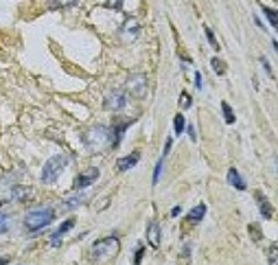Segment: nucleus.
<instances>
[{
  "label": "nucleus",
  "instance_id": "1",
  "mask_svg": "<svg viewBox=\"0 0 278 265\" xmlns=\"http://www.w3.org/2000/svg\"><path fill=\"white\" fill-rule=\"evenodd\" d=\"M83 145L90 154H101L107 147H112V127L107 125H92L83 134Z\"/></svg>",
  "mask_w": 278,
  "mask_h": 265
},
{
  "label": "nucleus",
  "instance_id": "2",
  "mask_svg": "<svg viewBox=\"0 0 278 265\" xmlns=\"http://www.w3.org/2000/svg\"><path fill=\"white\" fill-rule=\"evenodd\" d=\"M55 219V211L51 206H40V208H33L25 215V228L29 233H37V230L46 228L51 221Z\"/></svg>",
  "mask_w": 278,
  "mask_h": 265
},
{
  "label": "nucleus",
  "instance_id": "3",
  "mask_svg": "<svg viewBox=\"0 0 278 265\" xmlns=\"http://www.w3.org/2000/svg\"><path fill=\"white\" fill-rule=\"evenodd\" d=\"M119 248H121V241L116 235H110L105 239H99L97 243L92 245V252L90 257L94 261H107V259H114L119 254Z\"/></svg>",
  "mask_w": 278,
  "mask_h": 265
},
{
  "label": "nucleus",
  "instance_id": "4",
  "mask_svg": "<svg viewBox=\"0 0 278 265\" xmlns=\"http://www.w3.org/2000/svg\"><path fill=\"white\" fill-rule=\"evenodd\" d=\"M68 156H53V158L46 160V164L42 167V182L44 184H51L55 182L59 176H62V171L66 167H68Z\"/></svg>",
  "mask_w": 278,
  "mask_h": 265
},
{
  "label": "nucleus",
  "instance_id": "5",
  "mask_svg": "<svg viewBox=\"0 0 278 265\" xmlns=\"http://www.w3.org/2000/svg\"><path fill=\"white\" fill-rule=\"evenodd\" d=\"M125 92H129L131 97H145L147 94V77L143 73H131L125 81Z\"/></svg>",
  "mask_w": 278,
  "mask_h": 265
},
{
  "label": "nucleus",
  "instance_id": "6",
  "mask_svg": "<svg viewBox=\"0 0 278 265\" xmlns=\"http://www.w3.org/2000/svg\"><path fill=\"white\" fill-rule=\"evenodd\" d=\"M119 35L123 42H134L136 37L140 35V22L136 20V18H125V22L121 25Z\"/></svg>",
  "mask_w": 278,
  "mask_h": 265
},
{
  "label": "nucleus",
  "instance_id": "7",
  "mask_svg": "<svg viewBox=\"0 0 278 265\" xmlns=\"http://www.w3.org/2000/svg\"><path fill=\"white\" fill-rule=\"evenodd\" d=\"M127 106V92L125 90H112L110 94L105 97V107L112 112H119Z\"/></svg>",
  "mask_w": 278,
  "mask_h": 265
},
{
  "label": "nucleus",
  "instance_id": "8",
  "mask_svg": "<svg viewBox=\"0 0 278 265\" xmlns=\"http://www.w3.org/2000/svg\"><path fill=\"white\" fill-rule=\"evenodd\" d=\"M97 178H99V169L97 167H90L88 171H83L81 176L75 180V188H88L90 184L97 182Z\"/></svg>",
  "mask_w": 278,
  "mask_h": 265
},
{
  "label": "nucleus",
  "instance_id": "9",
  "mask_svg": "<svg viewBox=\"0 0 278 265\" xmlns=\"http://www.w3.org/2000/svg\"><path fill=\"white\" fill-rule=\"evenodd\" d=\"M73 226H75V219H66L64 224L59 226V228L55 230L53 235H51V245H53V248H59V245H62V237L68 233V230L73 228Z\"/></svg>",
  "mask_w": 278,
  "mask_h": 265
},
{
  "label": "nucleus",
  "instance_id": "10",
  "mask_svg": "<svg viewBox=\"0 0 278 265\" xmlns=\"http://www.w3.org/2000/svg\"><path fill=\"white\" fill-rule=\"evenodd\" d=\"M13 180L11 178H2L0 180V202H9V200H13Z\"/></svg>",
  "mask_w": 278,
  "mask_h": 265
},
{
  "label": "nucleus",
  "instance_id": "11",
  "mask_svg": "<svg viewBox=\"0 0 278 265\" xmlns=\"http://www.w3.org/2000/svg\"><path fill=\"white\" fill-rule=\"evenodd\" d=\"M138 160H140V151H131L129 156H125V158L119 160V164H116V167H119V171H129L131 167H136V164H138Z\"/></svg>",
  "mask_w": 278,
  "mask_h": 265
},
{
  "label": "nucleus",
  "instance_id": "12",
  "mask_svg": "<svg viewBox=\"0 0 278 265\" xmlns=\"http://www.w3.org/2000/svg\"><path fill=\"white\" fill-rule=\"evenodd\" d=\"M147 241L152 248H160V224L158 221H152L147 226Z\"/></svg>",
  "mask_w": 278,
  "mask_h": 265
},
{
  "label": "nucleus",
  "instance_id": "13",
  "mask_svg": "<svg viewBox=\"0 0 278 265\" xmlns=\"http://www.w3.org/2000/svg\"><path fill=\"white\" fill-rule=\"evenodd\" d=\"M31 195H33V188L31 186H20V184H16V186H13V200H16V202H26Z\"/></svg>",
  "mask_w": 278,
  "mask_h": 265
},
{
  "label": "nucleus",
  "instance_id": "14",
  "mask_svg": "<svg viewBox=\"0 0 278 265\" xmlns=\"http://www.w3.org/2000/svg\"><path fill=\"white\" fill-rule=\"evenodd\" d=\"M256 204L261 208L263 217H265V219H272V204L267 202V197L263 195V193H256Z\"/></svg>",
  "mask_w": 278,
  "mask_h": 265
},
{
  "label": "nucleus",
  "instance_id": "15",
  "mask_svg": "<svg viewBox=\"0 0 278 265\" xmlns=\"http://www.w3.org/2000/svg\"><path fill=\"white\" fill-rule=\"evenodd\" d=\"M228 182L232 184L237 191H246V182H243V178L239 176L237 169H230V171H228Z\"/></svg>",
  "mask_w": 278,
  "mask_h": 265
},
{
  "label": "nucleus",
  "instance_id": "16",
  "mask_svg": "<svg viewBox=\"0 0 278 265\" xmlns=\"http://www.w3.org/2000/svg\"><path fill=\"white\" fill-rule=\"evenodd\" d=\"M206 215V204H197L193 208L191 212H188V221H193V224H197V221H202Z\"/></svg>",
  "mask_w": 278,
  "mask_h": 265
},
{
  "label": "nucleus",
  "instance_id": "17",
  "mask_svg": "<svg viewBox=\"0 0 278 265\" xmlns=\"http://www.w3.org/2000/svg\"><path fill=\"white\" fill-rule=\"evenodd\" d=\"M221 112H224V118H226V123L228 125H232L234 121H237V116H234V112H232V107H230V103H221Z\"/></svg>",
  "mask_w": 278,
  "mask_h": 265
},
{
  "label": "nucleus",
  "instance_id": "18",
  "mask_svg": "<svg viewBox=\"0 0 278 265\" xmlns=\"http://www.w3.org/2000/svg\"><path fill=\"white\" fill-rule=\"evenodd\" d=\"M184 127H186L184 116H182V114H176V118H173V130H176V134L180 136L182 132H184Z\"/></svg>",
  "mask_w": 278,
  "mask_h": 265
},
{
  "label": "nucleus",
  "instance_id": "19",
  "mask_svg": "<svg viewBox=\"0 0 278 265\" xmlns=\"http://www.w3.org/2000/svg\"><path fill=\"white\" fill-rule=\"evenodd\" d=\"M210 66L215 68L217 75H224V73H226V64H224V61H221L219 57H213V59H210Z\"/></svg>",
  "mask_w": 278,
  "mask_h": 265
},
{
  "label": "nucleus",
  "instance_id": "20",
  "mask_svg": "<svg viewBox=\"0 0 278 265\" xmlns=\"http://www.w3.org/2000/svg\"><path fill=\"white\" fill-rule=\"evenodd\" d=\"M73 4H77V0H51V7H55V9L73 7Z\"/></svg>",
  "mask_w": 278,
  "mask_h": 265
},
{
  "label": "nucleus",
  "instance_id": "21",
  "mask_svg": "<svg viewBox=\"0 0 278 265\" xmlns=\"http://www.w3.org/2000/svg\"><path fill=\"white\" fill-rule=\"evenodd\" d=\"M263 13L267 16V20H270V25L272 26H276L278 25V16H276V11L274 9H270V7H263Z\"/></svg>",
  "mask_w": 278,
  "mask_h": 265
},
{
  "label": "nucleus",
  "instance_id": "22",
  "mask_svg": "<svg viewBox=\"0 0 278 265\" xmlns=\"http://www.w3.org/2000/svg\"><path fill=\"white\" fill-rule=\"evenodd\" d=\"M191 103H193L191 94H188V92H182V94H180V107H182V110H188V107H191Z\"/></svg>",
  "mask_w": 278,
  "mask_h": 265
},
{
  "label": "nucleus",
  "instance_id": "23",
  "mask_svg": "<svg viewBox=\"0 0 278 265\" xmlns=\"http://www.w3.org/2000/svg\"><path fill=\"white\" fill-rule=\"evenodd\" d=\"M83 202V195H75V197H68V200L64 202V206L66 208H75V206H79Z\"/></svg>",
  "mask_w": 278,
  "mask_h": 265
},
{
  "label": "nucleus",
  "instance_id": "24",
  "mask_svg": "<svg viewBox=\"0 0 278 265\" xmlns=\"http://www.w3.org/2000/svg\"><path fill=\"white\" fill-rule=\"evenodd\" d=\"M7 230H9V215L0 212V233H7Z\"/></svg>",
  "mask_w": 278,
  "mask_h": 265
},
{
  "label": "nucleus",
  "instance_id": "25",
  "mask_svg": "<svg viewBox=\"0 0 278 265\" xmlns=\"http://www.w3.org/2000/svg\"><path fill=\"white\" fill-rule=\"evenodd\" d=\"M160 173H162V160H158V164H155V169H153V180H152V184H153V186H155V184H158Z\"/></svg>",
  "mask_w": 278,
  "mask_h": 265
},
{
  "label": "nucleus",
  "instance_id": "26",
  "mask_svg": "<svg viewBox=\"0 0 278 265\" xmlns=\"http://www.w3.org/2000/svg\"><path fill=\"white\" fill-rule=\"evenodd\" d=\"M204 31H206V37H208V42H210V46H213V49H215V51H219V44H217V40H215V33H213V31H210V29H208V26H206V29H204Z\"/></svg>",
  "mask_w": 278,
  "mask_h": 265
},
{
  "label": "nucleus",
  "instance_id": "27",
  "mask_svg": "<svg viewBox=\"0 0 278 265\" xmlns=\"http://www.w3.org/2000/svg\"><path fill=\"white\" fill-rule=\"evenodd\" d=\"M143 254H145V248H143V245H138V250H136V254H134V263H140Z\"/></svg>",
  "mask_w": 278,
  "mask_h": 265
},
{
  "label": "nucleus",
  "instance_id": "28",
  "mask_svg": "<svg viewBox=\"0 0 278 265\" xmlns=\"http://www.w3.org/2000/svg\"><path fill=\"white\" fill-rule=\"evenodd\" d=\"M107 4L114 9H121V7H125V0H107Z\"/></svg>",
  "mask_w": 278,
  "mask_h": 265
},
{
  "label": "nucleus",
  "instance_id": "29",
  "mask_svg": "<svg viewBox=\"0 0 278 265\" xmlns=\"http://www.w3.org/2000/svg\"><path fill=\"white\" fill-rule=\"evenodd\" d=\"M261 64H263V68H265V73L272 77V75H274V73H272V66H270V61H267L265 57H261Z\"/></svg>",
  "mask_w": 278,
  "mask_h": 265
},
{
  "label": "nucleus",
  "instance_id": "30",
  "mask_svg": "<svg viewBox=\"0 0 278 265\" xmlns=\"http://www.w3.org/2000/svg\"><path fill=\"white\" fill-rule=\"evenodd\" d=\"M186 132H188V136H191V140H193V143H195V140H197V134H195V127H193V125H188V127H186Z\"/></svg>",
  "mask_w": 278,
  "mask_h": 265
},
{
  "label": "nucleus",
  "instance_id": "31",
  "mask_svg": "<svg viewBox=\"0 0 278 265\" xmlns=\"http://www.w3.org/2000/svg\"><path fill=\"white\" fill-rule=\"evenodd\" d=\"M171 145H173V138H167V143H164V156L171 151Z\"/></svg>",
  "mask_w": 278,
  "mask_h": 265
},
{
  "label": "nucleus",
  "instance_id": "32",
  "mask_svg": "<svg viewBox=\"0 0 278 265\" xmlns=\"http://www.w3.org/2000/svg\"><path fill=\"white\" fill-rule=\"evenodd\" d=\"M195 88L202 90V75L200 73H195Z\"/></svg>",
  "mask_w": 278,
  "mask_h": 265
},
{
  "label": "nucleus",
  "instance_id": "33",
  "mask_svg": "<svg viewBox=\"0 0 278 265\" xmlns=\"http://www.w3.org/2000/svg\"><path fill=\"white\" fill-rule=\"evenodd\" d=\"M276 261V245H272V250H270V263H274Z\"/></svg>",
  "mask_w": 278,
  "mask_h": 265
},
{
  "label": "nucleus",
  "instance_id": "34",
  "mask_svg": "<svg viewBox=\"0 0 278 265\" xmlns=\"http://www.w3.org/2000/svg\"><path fill=\"white\" fill-rule=\"evenodd\" d=\"M250 233H252V237H254V239H256V241L261 239V235L256 233V226H250Z\"/></svg>",
  "mask_w": 278,
  "mask_h": 265
},
{
  "label": "nucleus",
  "instance_id": "35",
  "mask_svg": "<svg viewBox=\"0 0 278 265\" xmlns=\"http://www.w3.org/2000/svg\"><path fill=\"white\" fill-rule=\"evenodd\" d=\"M180 212H182V208H180V206H173V208H171V217H177Z\"/></svg>",
  "mask_w": 278,
  "mask_h": 265
}]
</instances>
